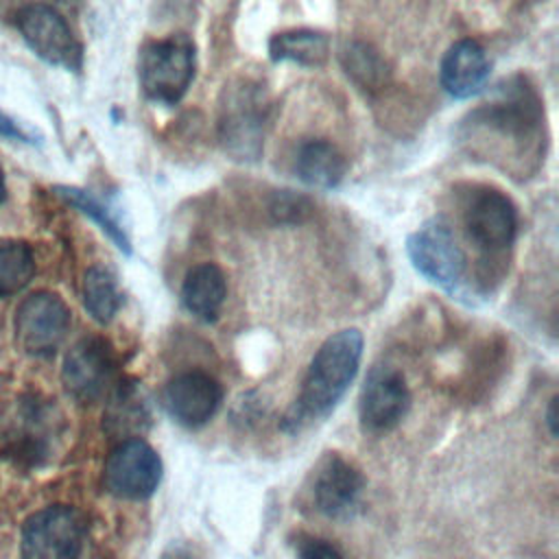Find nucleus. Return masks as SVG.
<instances>
[{"instance_id":"obj_27","label":"nucleus","mask_w":559,"mask_h":559,"mask_svg":"<svg viewBox=\"0 0 559 559\" xmlns=\"http://www.w3.org/2000/svg\"><path fill=\"white\" fill-rule=\"evenodd\" d=\"M162 559H192V555H190L188 550L179 548V546H173L170 550H166V552L162 555Z\"/></svg>"},{"instance_id":"obj_17","label":"nucleus","mask_w":559,"mask_h":559,"mask_svg":"<svg viewBox=\"0 0 559 559\" xmlns=\"http://www.w3.org/2000/svg\"><path fill=\"white\" fill-rule=\"evenodd\" d=\"M269 57L275 63H297L304 68H319L330 57L328 35L310 28L282 31L269 41Z\"/></svg>"},{"instance_id":"obj_16","label":"nucleus","mask_w":559,"mask_h":559,"mask_svg":"<svg viewBox=\"0 0 559 559\" xmlns=\"http://www.w3.org/2000/svg\"><path fill=\"white\" fill-rule=\"evenodd\" d=\"M295 173L301 183L314 190H334L347 173V159L328 140L314 138L299 144L295 155Z\"/></svg>"},{"instance_id":"obj_22","label":"nucleus","mask_w":559,"mask_h":559,"mask_svg":"<svg viewBox=\"0 0 559 559\" xmlns=\"http://www.w3.org/2000/svg\"><path fill=\"white\" fill-rule=\"evenodd\" d=\"M341 61L345 72L362 87H380L386 81V66L382 57L367 44H347Z\"/></svg>"},{"instance_id":"obj_24","label":"nucleus","mask_w":559,"mask_h":559,"mask_svg":"<svg viewBox=\"0 0 559 559\" xmlns=\"http://www.w3.org/2000/svg\"><path fill=\"white\" fill-rule=\"evenodd\" d=\"M297 559H345L336 546L319 537H299Z\"/></svg>"},{"instance_id":"obj_20","label":"nucleus","mask_w":559,"mask_h":559,"mask_svg":"<svg viewBox=\"0 0 559 559\" xmlns=\"http://www.w3.org/2000/svg\"><path fill=\"white\" fill-rule=\"evenodd\" d=\"M148 406L138 389V384H124L118 386V391L111 397L109 411L105 415L107 428L111 432H142L148 424Z\"/></svg>"},{"instance_id":"obj_1","label":"nucleus","mask_w":559,"mask_h":559,"mask_svg":"<svg viewBox=\"0 0 559 559\" xmlns=\"http://www.w3.org/2000/svg\"><path fill=\"white\" fill-rule=\"evenodd\" d=\"M360 358L362 334L358 330L349 328L328 336L310 360L299 397L286 415L284 426L288 430H299L310 421L328 417L354 382Z\"/></svg>"},{"instance_id":"obj_9","label":"nucleus","mask_w":559,"mask_h":559,"mask_svg":"<svg viewBox=\"0 0 559 559\" xmlns=\"http://www.w3.org/2000/svg\"><path fill=\"white\" fill-rule=\"evenodd\" d=\"M116 360L111 347L96 336L76 341L61 365L66 391L83 404L100 400L114 384Z\"/></svg>"},{"instance_id":"obj_26","label":"nucleus","mask_w":559,"mask_h":559,"mask_svg":"<svg viewBox=\"0 0 559 559\" xmlns=\"http://www.w3.org/2000/svg\"><path fill=\"white\" fill-rule=\"evenodd\" d=\"M555 411H557V397L550 400V404H548V415H546V417H548V428H550V435H552V437L557 435V413H555Z\"/></svg>"},{"instance_id":"obj_19","label":"nucleus","mask_w":559,"mask_h":559,"mask_svg":"<svg viewBox=\"0 0 559 559\" xmlns=\"http://www.w3.org/2000/svg\"><path fill=\"white\" fill-rule=\"evenodd\" d=\"M83 304L90 317L98 323H109L122 304V293L116 277L103 269L92 266L83 277Z\"/></svg>"},{"instance_id":"obj_6","label":"nucleus","mask_w":559,"mask_h":559,"mask_svg":"<svg viewBox=\"0 0 559 559\" xmlns=\"http://www.w3.org/2000/svg\"><path fill=\"white\" fill-rule=\"evenodd\" d=\"M85 520L68 504L35 511L22 526V559H79Z\"/></svg>"},{"instance_id":"obj_28","label":"nucleus","mask_w":559,"mask_h":559,"mask_svg":"<svg viewBox=\"0 0 559 559\" xmlns=\"http://www.w3.org/2000/svg\"><path fill=\"white\" fill-rule=\"evenodd\" d=\"M4 194H7V190H4V175H2V170H0V203L4 201Z\"/></svg>"},{"instance_id":"obj_3","label":"nucleus","mask_w":559,"mask_h":559,"mask_svg":"<svg viewBox=\"0 0 559 559\" xmlns=\"http://www.w3.org/2000/svg\"><path fill=\"white\" fill-rule=\"evenodd\" d=\"M269 120V103L260 85L240 81L238 85H225L218 135L225 151L234 159L253 162L264 146V127Z\"/></svg>"},{"instance_id":"obj_8","label":"nucleus","mask_w":559,"mask_h":559,"mask_svg":"<svg viewBox=\"0 0 559 559\" xmlns=\"http://www.w3.org/2000/svg\"><path fill=\"white\" fill-rule=\"evenodd\" d=\"M70 328V310L55 293H33L15 312L17 345L31 356H52Z\"/></svg>"},{"instance_id":"obj_10","label":"nucleus","mask_w":559,"mask_h":559,"mask_svg":"<svg viewBox=\"0 0 559 559\" xmlns=\"http://www.w3.org/2000/svg\"><path fill=\"white\" fill-rule=\"evenodd\" d=\"M411 406L408 384L395 367H373L362 384L358 417L360 426L369 435H382L393 430Z\"/></svg>"},{"instance_id":"obj_5","label":"nucleus","mask_w":559,"mask_h":559,"mask_svg":"<svg viewBox=\"0 0 559 559\" xmlns=\"http://www.w3.org/2000/svg\"><path fill=\"white\" fill-rule=\"evenodd\" d=\"M406 253L419 275L441 290L454 293L465 273V253L450 225L430 218L406 238Z\"/></svg>"},{"instance_id":"obj_13","label":"nucleus","mask_w":559,"mask_h":559,"mask_svg":"<svg viewBox=\"0 0 559 559\" xmlns=\"http://www.w3.org/2000/svg\"><path fill=\"white\" fill-rule=\"evenodd\" d=\"M162 402L177 424L199 428L216 415L223 402V389L210 373L183 371L166 384Z\"/></svg>"},{"instance_id":"obj_7","label":"nucleus","mask_w":559,"mask_h":559,"mask_svg":"<svg viewBox=\"0 0 559 559\" xmlns=\"http://www.w3.org/2000/svg\"><path fill=\"white\" fill-rule=\"evenodd\" d=\"M162 459L142 439L120 441L105 463V487L124 500H144L155 493L162 480Z\"/></svg>"},{"instance_id":"obj_11","label":"nucleus","mask_w":559,"mask_h":559,"mask_svg":"<svg viewBox=\"0 0 559 559\" xmlns=\"http://www.w3.org/2000/svg\"><path fill=\"white\" fill-rule=\"evenodd\" d=\"M20 33L28 48L50 66L76 72L81 68V44L68 22L46 4H31L17 17Z\"/></svg>"},{"instance_id":"obj_14","label":"nucleus","mask_w":559,"mask_h":559,"mask_svg":"<svg viewBox=\"0 0 559 559\" xmlns=\"http://www.w3.org/2000/svg\"><path fill=\"white\" fill-rule=\"evenodd\" d=\"M441 87L459 100L472 98L480 94L489 79V59L485 48L476 39H459L454 41L439 68Z\"/></svg>"},{"instance_id":"obj_2","label":"nucleus","mask_w":559,"mask_h":559,"mask_svg":"<svg viewBox=\"0 0 559 559\" xmlns=\"http://www.w3.org/2000/svg\"><path fill=\"white\" fill-rule=\"evenodd\" d=\"M142 94L155 105H177L194 79V44L177 33L166 39L146 41L138 59Z\"/></svg>"},{"instance_id":"obj_23","label":"nucleus","mask_w":559,"mask_h":559,"mask_svg":"<svg viewBox=\"0 0 559 559\" xmlns=\"http://www.w3.org/2000/svg\"><path fill=\"white\" fill-rule=\"evenodd\" d=\"M312 205L304 194L290 190H277L271 199V214L280 223H301L310 214Z\"/></svg>"},{"instance_id":"obj_12","label":"nucleus","mask_w":559,"mask_h":559,"mask_svg":"<svg viewBox=\"0 0 559 559\" xmlns=\"http://www.w3.org/2000/svg\"><path fill=\"white\" fill-rule=\"evenodd\" d=\"M465 227L480 249L502 251L515 240L518 210L504 192L480 188L465 205Z\"/></svg>"},{"instance_id":"obj_21","label":"nucleus","mask_w":559,"mask_h":559,"mask_svg":"<svg viewBox=\"0 0 559 559\" xmlns=\"http://www.w3.org/2000/svg\"><path fill=\"white\" fill-rule=\"evenodd\" d=\"M35 275V258L22 240H0V297L20 293Z\"/></svg>"},{"instance_id":"obj_4","label":"nucleus","mask_w":559,"mask_h":559,"mask_svg":"<svg viewBox=\"0 0 559 559\" xmlns=\"http://www.w3.org/2000/svg\"><path fill=\"white\" fill-rule=\"evenodd\" d=\"M362 474L338 452H325L304 483V502L323 518L347 520L360 507Z\"/></svg>"},{"instance_id":"obj_25","label":"nucleus","mask_w":559,"mask_h":559,"mask_svg":"<svg viewBox=\"0 0 559 559\" xmlns=\"http://www.w3.org/2000/svg\"><path fill=\"white\" fill-rule=\"evenodd\" d=\"M0 135H2V138H9V140L28 142V135L24 133V129H22L13 118H9V116L2 114V111H0Z\"/></svg>"},{"instance_id":"obj_18","label":"nucleus","mask_w":559,"mask_h":559,"mask_svg":"<svg viewBox=\"0 0 559 559\" xmlns=\"http://www.w3.org/2000/svg\"><path fill=\"white\" fill-rule=\"evenodd\" d=\"M55 192L70 203L72 207H76L81 214H85L87 218H92L111 240L114 245L122 251V253H131V240L124 231V227L120 225V221L114 216V212L94 194H90L87 190L74 188V186H57Z\"/></svg>"},{"instance_id":"obj_15","label":"nucleus","mask_w":559,"mask_h":559,"mask_svg":"<svg viewBox=\"0 0 559 559\" xmlns=\"http://www.w3.org/2000/svg\"><path fill=\"white\" fill-rule=\"evenodd\" d=\"M227 299V280L212 262L192 266L181 284V304L199 321L212 323L218 319Z\"/></svg>"}]
</instances>
